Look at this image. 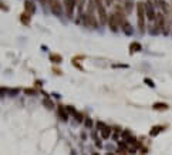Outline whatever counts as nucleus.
Instances as JSON below:
<instances>
[{
  "label": "nucleus",
  "instance_id": "4468645a",
  "mask_svg": "<svg viewBox=\"0 0 172 155\" xmlns=\"http://www.w3.org/2000/svg\"><path fill=\"white\" fill-rule=\"evenodd\" d=\"M30 17H32V14L23 12V13L20 14V21H21L24 26H30Z\"/></svg>",
  "mask_w": 172,
  "mask_h": 155
},
{
  "label": "nucleus",
  "instance_id": "f03ea898",
  "mask_svg": "<svg viewBox=\"0 0 172 155\" xmlns=\"http://www.w3.org/2000/svg\"><path fill=\"white\" fill-rule=\"evenodd\" d=\"M94 1H96L97 13H98V21H100V24H105L108 21V16L105 12V4L102 3V0H94Z\"/></svg>",
  "mask_w": 172,
  "mask_h": 155
},
{
  "label": "nucleus",
  "instance_id": "dca6fc26",
  "mask_svg": "<svg viewBox=\"0 0 172 155\" xmlns=\"http://www.w3.org/2000/svg\"><path fill=\"white\" fill-rule=\"evenodd\" d=\"M100 132H101V137H102V138H104V140H108L110 137H111V132H112V128L107 125V127H104V128H102L101 131H100Z\"/></svg>",
  "mask_w": 172,
  "mask_h": 155
},
{
  "label": "nucleus",
  "instance_id": "bb28decb",
  "mask_svg": "<svg viewBox=\"0 0 172 155\" xmlns=\"http://www.w3.org/2000/svg\"><path fill=\"white\" fill-rule=\"evenodd\" d=\"M96 125H97V129H98V131H101V129L104 128V127H107V124H104L102 121H98V123H97Z\"/></svg>",
  "mask_w": 172,
  "mask_h": 155
},
{
  "label": "nucleus",
  "instance_id": "6ab92c4d",
  "mask_svg": "<svg viewBox=\"0 0 172 155\" xmlns=\"http://www.w3.org/2000/svg\"><path fill=\"white\" fill-rule=\"evenodd\" d=\"M43 105H44L47 110H54V104H53V101H51L49 97L43 98Z\"/></svg>",
  "mask_w": 172,
  "mask_h": 155
},
{
  "label": "nucleus",
  "instance_id": "4be33fe9",
  "mask_svg": "<svg viewBox=\"0 0 172 155\" xmlns=\"http://www.w3.org/2000/svg\"><path fill=\"white\" fill-rule=\"evenodd\" d=\"M74 118H76L77 123H83V121H85V118H84V114H83V112H78V111H77V114L74 115Z\"/></svg>",
  "mask_w": 172,
  "mask_h": 155
},
{
  "label": "nucleus",
  "instance_id": "b1692460",
  "mask_svg": "<svg viewBox=\"0 0 172 155\" xmlns=\"http://www.w3.org/2000/svg\"><path fill=\"white\" fill-rule=\"evenodd\" d=\"M24 93L27 95H36V94H37V90H34V88H26Z\"/></svg>",
  "mask_w": 172,
  "mask_h": 155
},
{
  "label": "nucleus",
  "instance_id": "39448f33",
  "mask_svg": "<svg viewBox=\"0 0 172 155\" xmlns=\"http://www.w3.org/2000/svg\"><path fill=\"white\" fill-rule=\"evenodd\" d=\"M64 12L68 17H73V13H74V9H76V0H64Z\"/></svg>",
  "mask_w": 172,
  "mask_h": 155
},
{
  "label": "nucleus",
  "instance_id": "1a4fd4ad",
  "mask_svg": "<svg viewBox=\"0 0 172 155\" xmlns=\"http://www.w3.org/2000/svg\"><path fill=\"white\" fill-rule=\"evenodd\" d=\"M24 12L29 14H33L36 12V6H34V3L32 0H26L24 1Z\"/></svg>",
  "mask_w": 172,
  "mask_h": 155
},
{
  "label": "nucleus",
  "instance_id": "c85d7f7f",
  "mask_svg": "<svg viewBox=\"0 0 172 155\" xmlns=\"http://www.w3.org/2000/svg\"><path fill=\"white\" fill-rule=\"evenodd\" d=\"M93 137H94V140H96V145H97V147H98V148H101V147H102V142H101V140H98L96 134H94V135H93Z\"/></svg>",
  "mask_w": 172,
  "mask_h": 155
},
{
  "label": "nucleus",
  "instance_id": "aec40b11",
  "mask_svg": "<svg viewBox=\"0 0 172 155\" xmlns=\"http://www.w3.org/2000/svg\"><path fill=\"white\" fill-rule=\"evenodd\" d=\"M134 0H125V13H131L132 12V9H134Z\"/></svg>",
  "mask_w": 172,
  "mask_h": 155
},
{
  "label": "nucleus",
  "instance_id": "7c9ffc66",
  "mask_svg": "<svg viewBox=\"0 0 172 155\" xmlns=\"http://www.w3.org/2000/svg\"><path fill=\"white\" fill-rule=\"evenodd\" d=\"M120 67H122V68H128L129 65L128 64H112V68H120Z\"/></svg>",
  "mask_w": 172,
  "mask_h": 155
},
{
  "label": "nucleus",
  "instance_id": "7ed1b4c3",
  "mask_svg": "<svg viewBox=\"0 0 172 155\" xmlns=\"http://www.w3.org/2000/svg\"><path fill=\"white\" fill-rule=\"evenodd\" d=\"M83 21H84V24L85 26H88V27H93V29H97L98 27V19H97L94 14H91V13H83ZM80 17V19H81Z\"/></svg>",
  "mask_w": 172,
  "mask_h": 155
},
{
  "label": "nucleus",
  "instance_id": "423d86ee",
  "mask_svg": "<svg viewBox=\"0 0 172 155\" xmlns=\"http://www.w3.org/2000/svg\"><path fill=\"white\" fill-rule=\"evenodd\" d=\"M107 23H108V27H110V30H111V32H118V30H120V23H118V20H117V17H115L114 16V13H111L108 16V21H107Z\"/></svg>",
  "mask_w": 172,
  "mask_h": 155
},
{
  "label": "nucleus",
  "instance_id": "393cba45",
  "mask_svg": "<svg viewBox=\"0 0 172 155\" xmlns=\"http://www.w3.org/2000/svg\"><path fill=\"white\" fill-rule=\"evenodd\" d=\"M65 108H67V111H68V114H73V115H76L77 114V110L73 107V105H67Z\"/></svg>",
  "mask_w": 172,
  "mask_h": 155
},
{
  "label": "nucleus",
  "instance_id": "2f4dec72",
  "mask_svg": "<svg viewBox=\"0 0 172 155\" xmlns=\"http://www.w3.org/2000/svg\"><path fill=\"white\" fill-rule=\"evenodd\" d=\"M19 93H20L19 88H13V90H9V94H10V95H16V94H19Z\"/></svg>",
  "mask_w": 172,
  "mask_h": 155
},
{
  "label": "nucleus",
  "instance_id": "cd10ccee",
  "mask_svg": "<svg viewBox=\"0 0 172 155\" xmlns=\"http://www.w3.org/2000/svg\"><path fill=\"white\" fill-rule=\"evenodd\" d=\"M84 123H85V127H87V128H91V127H93V120H91V118H85Z\"/></svg>",
  "mask_w": 172,
  "mask_h": 155
},
{
  "label": "nucleus",
  "instance_id": "4c0bfd02",
  "mask_svg": "<svg viewBox=\"0 0 172 155\" xmlns=\"http://www.w3.org/2000/svg\"><path fill=\"white\" fill-rule=\"evenodd\" d=\"M120 1H125V0H120Z\"/></svg>",
  "mask_w": 172,
  "mask_h": 155
},
{
  "label": "nucleus",
  "instance_id": "ddd939ff",
  "mask_svg": "<svg viewBox=\"0 0 172 155\" xmlns=\"http://www.w3.org/2000/svg\"><path fill=\"white\" fill-rule=\"evenodd\" d=\"M164 129H165V125H155V127H152V128H151V131H149V135H151V137H157L161 132V131H164Z\"/></svg>",
  "mask_w": 172,
  "mask_h": 155
},
{
  "label": "nucleus",
  "instance_id": "72a5a7b5",
  "mask_svg": "<svg viewBox=\"0 0 172 155\" xmlns=\"http://www.w3.org/2000/svg\"><path fill=\"white\" fill-rule=\"evenodd\" d=\"M112 3H114V0H104V4H105L107 7H110Z\"/></svg>",
  "mask_w": 172,
  "mask_h": 155
},
{
  "label": "nucleus",
  "instance_id": "0eeeda50",
  "mask_svg": "<svg viewBox=\"0 0 172 155\" xmlns=\"http://www.w3.org/2000/svg\"><path fill=\"white\" fill-rule=\"evenodd\" d=\"M49 7H50V10L53 12V14H57V16H60V14L63 13V10H64V7L61 6V3H60L58 0H54Z\"/></svg>",
  "mask_w": 172,
  "mask_h": 155
},
{
  "label": "nucleus",
  "instance_id": "c9c22d12",
  "mask_svg": "<svg viewBox=\"0 0 172 155\" xmlns=\"http://www.w3.org/2000/svg\"><path fill=\"white\" fill-rule=\"evenodd\" d=\"M53 73H56V74H57V76H61V71L58 70L57 67H53Z\"/></svg>",
  "mask_w": 172,
  "mask_h": 155
},
{
  "label": "nucleus",
  "instance_id": "9d476101",
  "mask_svg": "<svg viewBox=\"0 0 172 155\" xmlns=\"http://www.w3.org/2000/svg\"><path fill=\"white\" fill-rule=\"evenodd\" d=\"M121 138H122V141H125L127 144H129V142L134 140V135H132V132H131L129 129H125V131L121 132Z\"/></svg>",
  "mask_w": 172,
  "mask_h": 155
},
{
  "label": "nucleus",
  "instance_id": "473e14b6",
  "mask_svg": "<svg viewBox=\"0 0 172 155\" xmlns=\"http://www.w3.org/2000/svg\"><path fill=\"white\" fill-rule=\"evenodd\" d=\"M4 94H9V88H0V95H4Z\"/></svg>",
  "mask_w": 172,
  "mask_h": 155
},
{
  "label": "nucleus",
  "instance_id": "a211bd4d",
  "mask_svg": "<svg viewBox=\"0 0 172 155\" xmlns=\"http://www.w3.org/2000/svg\"><path fill=\"white\" fill-rule=\"evenodd\" d=\"M121 29L124 30V33H125L127 36H131V34H132V27H131V24H129L128 21H125V23L122 24Z\"/></svg>",
  "mask_w": 172,
  "mask_h": 155
},
{
  "label": "nucleus",
  "instance_id": "f8f14e48",
  "mask_svg": "<svg viewBox=\"0 0 172 155\" xmlns=\"http://www.w3.org/2000/svg\"><path fill=\"white\" fill-rule=\"evenodd\" d=\"M49 58H50V61L53 63V64H61V61H63V57L60 56V54H56V53H51L50 56H49Z\"/></svg>",
  "mask_w": 172,
  "mask_h": 155
},
{
  "label": "nucleus",
  "instance_id": "f3484780",
  "mask_svg": "<svg viewBox=\"0 0 172 155\" xmlns=\"http://www.w3.org/2000/svg\"><path fill=\"white\" fill-rule=\"evenodd\" d=\"M84 3H85V0H76V7H77V12H78V17L83 16Z\"/></svg>",
  "mask_w": 172,
  "mask_h": 155
},
{
  "label": "nucleus",
  "instance_id": "58836bf2",
  "mask_svg": "<svg viewBox=\"0 0 172 155\" xmlns=\"http://www.w3.org/2000/svg\"><path fill=\"white\" fill-rule=\"evenodd\" d=\"M93 155H98V154H93Z\"/></svg>",
  "mask_w": 172,
  "mask_h": 155
},
{
  "label": "nucleus",
  "instance_id": "6e6552de",
  "mask_svg": "<svg viewBox=\"0 0 172 155\" xmlns=\"http://www.w3.org/2000/svg\"><path fill=\"white\" fill-rule=\"evenodd\" d=\"M57 114L61 121H67L68 120V111H67V108L64 107L63 104H58L57 105Z\"/></svg>",
  "mask_w": 172,
  "mask_h": 155
},
{
  "label": "nucleus",
  "instance_id": "a878e982",
  "mask_svg": "<svg viewBox=\"0 0 172 155\" xmlns=\"http://www.w3.org/2000/svg\"><path fill=\"white\" fill-rule=\"evenodd\" d=\"M73 65H74V67H77V68H78V70H81V71L84 70L83 67H81V64H80V63H78V61H77L76 58H73Z\"/></svg>",
  "mask_w": 172,
  "mask_h": 155
},
{
  "label": "nucleus",
  "instance_id": "c756f323",
  "mask_svg": "<svg viewBox=\"0 0 172 155\" xmlns=\"http://www.w3.org/2000/svg\"><path fill=\"white\" fill-rule=\"evenodd\" d=\"M0 10H3V12H9V7H7L1 0H0Z\"/></svg>",
  "mask_w": 172,
  "mask_h": 155
},
{
  "label": "nucleus",
  "instance_id": "20e7f679",
  "mask_svg": "<svg viewBox=\"0 0 172 155\" xmlns=\"http://www.w3.org/2000/svg\"><path fill=\"white\" fill-rule=\"evenodd\" d=\"M145 16H147V19L151 20V21H155V20H157V13H155V9H154L152 3H151L149 0L145 3Z\"/></svg>",
  "mask_w": 172,
  "mask_h": 155
},
{
  "label": "nucleus",
  "instance_id": "e433bc0d",
  "mask_svg": "<svg viewBox=\"0 0 172 155\" xmlns=\"http://www.w3.org/2000/svg\"><path fill=\"white\" fill-rule=\"evenodd\" d=\"M105 155H115V154H112V152H107Z\"/></svg>",
  "mask_w": 172,
  "mask_h": 155
},
{
  "label": "nucleus",
  "instance_id": "9b49d317",
  "mask_svg": "<svg viewBox=\"0 0 172 155\" xmlns=\"http://www.w3.org/2000/svg\"><path fill=\"white\" fill-rule=\"evenodd\" d=\"M142 50V46L138 43V41H132L129 44V54H134V53H140Z\"/></svg>",
  "mask_w": 172,
  "mask_h": 155
},
{
  "label": "nucleus",
  "instance_id": "412c9836",
  "mask_svg": "<svg viewBox=\"0 0 172 155\" xmlns=\"http://www.w3.org/2000/svg\"><path fill=\"white\" fill-rule=\"evenodd\" d=\"M155 6L161 7V9H162L164 12H166V10H168V9H166L168 6H166V3L164 1V0H155Z\"/></svg>",
  "mask_w": 172,
  "mask_h": 155
},
{
  "label": "nucleus",
  "instance_id": "2eb2a0df",
  "mask_svg": "<svg viewBox=\"0 0 172 155\" xmlns=\"http://www.w3.org/2000/svg\"><path fill=\"white\" fill-rule=\"evenodd\" d=\"M152 108L154 110H157V111H166L168 108H169V105H168L166 103H154Z\"/></svg>",
  "mask_w": 172,
  "mask_h": 155
},
{
  "label": "nucleus",
  "instance_id": "f704fd0d",
  "mask_svg": "<svg viewBox=\"0 0 172 155\" xmlns=\"http://www.w3.org/2000/svg\"><path fill=\"white\" fill-rule=\"evenodd\" d=\"M117 155H128V152H127V151H124V149H118Z\"/></svg>",
  "mask_w": 172,
  "mask_h": 155
},
{
  "label": "nucleus",
  "instance_id": "5701e85b",
  "mask_svg": "<svg viewBox=\"0 0 172 155\" xmlns=\"http://www.w3.org/2000/svg\"><path fill=\"white\" fill-rule=\"evenodd\" d=\"M144 83H145L149 88H155V83H154L151 78H144Z\"/></svg>",
  "mask_w": 172,
  "mask_h": 155
},
{
  "label": "nucleus",
  "instance_id": "f257e3e1",
  "mask_svg": "<svg viewBox=\"0 0 172 155\" xmlns=\"http://www.w3.org/2000/svg\"><path fill=\"white\" fill-rule=\"evenodd\" d=\"M137 17H138V29H140V32L144 34L145 33V19H147V16H145V3L144 1H138L137 4Z\"/></svg>",
  "mask_w": 172,
  "mask_h": 155
}]
</instances>
